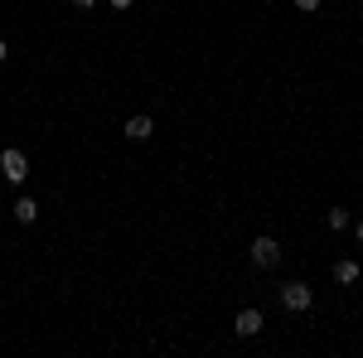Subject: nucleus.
Instances as JSON below:
<instances>
[{"mask_svg": "<svg viewBox=\"0 0 363 358\" xmlns=\"http://www.w3.org/2000/svg\"><path fill=\"white\" fill-rule=\"evenodd\" d=\"M281 305H286L291 315H306L310 305H315V291H310L306 281H286V286H281Z\"/></svg>", "mask_w": 363, "mask_h": 358, "instance_id": "obj_1", "label": "nucleus"}, {"mask_svg": "<svg viewBox=\"0 0 363 358\" xmlns=\"http://www.w3.org/2000/svg\"><path fill=\"white\" fill-rule=\"evenodd\" d=\"M247 257H252V267H262V272H272V267L281 262V242H277V237H267V233H262V237H252Z\"/></svg>", "mask_w": 363, "mask_h": 358, "instance_id": "obj_2", "label": "nucleus"}, {"mask_svg": "<svg viewBox=\"0 0 363 358\" xmlns=\"http://www.w3.org/2000/svg\"><path fill=\"white\" fill-rule=\"evenodd\" d=\"M0 174H5L10 184H25V179H29V160H25V150L5 145V150H0Z\"/></svg>", "mask_w": 363, "mask_h": 358, "instance_id": "obj_3", "label": "nucleus"}, {"mask_svg": "<svg viewBox=\"0 0 363 358\" xmlns=\"http://www.w3.org/2000/svg\"><path fill=\"white\" fill-rule=\"evenodd\" d=\"M262 325H267V320H262V310H238L233 334H238V339H252V334H262Z\"/></svg>", "mask_w": 363, "mask_h": 358, "instance_id": "obj_4", "label": "nucleus"}, {"mask_svg": "<svg viewBox=\"0 0 363 358\" xmlns=\"http://www.w3.org/2000/svg\"><path fill=\"white\" fill-rule=\"evenodd\" d=\"M126 136H131V140H150V136H155V121H150L145 111H136V116H126Z\"/></svg>", "mask_w": 363, "mask_h": 358, "instance_id": "obj_5", "label": "nucleus"}, {"mask_svg": "<svg viewBox=\"0 0 363 358\" xmlns=\"http://www.w3.org/2000/svg\"><path fill=\"white\" fill-rule=\"evenodd\" d=\"M39 218V203L34 198H15V223H34Z\"/></svg>", "mask_w": 363, "mask_h": 358, "instance_id": "obj_6", "label": "nucleus"}, {"mask_svg": "<svg viewBox=\"0 0 363 358\" xmlns=\"http://www.w3.org/2000/svg\"><path fill=\"white\" fill-rule=\"evenodd\" d=\"M335 281L339 286H354L359 281V262H335Z\"/></svg>", "mask_w": 363, "mask_h": 358, "instance_id": "obj_7", "label": "nucleus"}, {"mask_svg": "<svg viewBox=\"0 0 363 358\" xmlns=\"http://www.w3.org/2000/svg\"><path fill=\"white\" fill-rule=\"evenodd\" d=\"M325 223H330V228H335V233H344V228H349V208H330V213H325Z\"/></svg>", "mask_w": 363, "mask_h": 358, "instance_id": "obj_8", "label": "nucleus"}, {"mask_svg": "<svg viewBox=\"0 0 363 358\" xmlns=\"http://www.w3.org/2000/svg\"><path fill=\"white\" fill-rule=\"evenodd\" d=\"M296 10H306V15H315V10H320V0H296Z\"/></svg>", "mask_w": 363, "mask_h": 358, "instance_id": "obj_9", "label": "nucleus"}, {"mask_svg": "<svg viewBox=\"0 0 363 358\" xmlns=\"http://www.w3.org/2000/svg\"><path fill=\"white\" fill-rule=\"evenodd\" d=\"M73 5H78V10H92V5H97V0H73Z\"/></svg>", "mask_w": 363, "mask_h": 358, "instance_id": "obj_10", "label": "nucleus"}, {"mask_svg": "<svg viewBox=\"0 0 363 358\" xmlns=\"http://www.w3.org/2000/svg\"><path fill=\"white\" fill-rule=\"evenodd\" d=\"M112 10H131V0H112Z\"/></svg>", "mask_w": 363, "mask_h": 358, "instance_id": "obj_11", "label": "nucleus"}, {"mask_svg": "<svg viewBox=\"0 0 363 358\" xmlns=\"http://www.w3.org/2000/svg\"><path fill=\"white\" fill-rule=\"evenodd\" d=\"M354 233H359V242H363V218H359V223H354Z\"/></svg>", "mask_w": 363, "mask_h": 358, "instance_id": "obj_12", "label": "nucleus"}, {"mask_svg": "<svg viewBox=\"0 0 363 358\" xmlns=\"http://www.w3.org/2000/svg\"><path fill=\"white\" fill-rule=\"evenodd\" d=\"M5 54H10V49H5V39H0V63H5Z\"/></svg>", "mask_w": 363, "mask_h": 358, "instance_id": "obj_13", "label": "nucleus"}]
</instances>
